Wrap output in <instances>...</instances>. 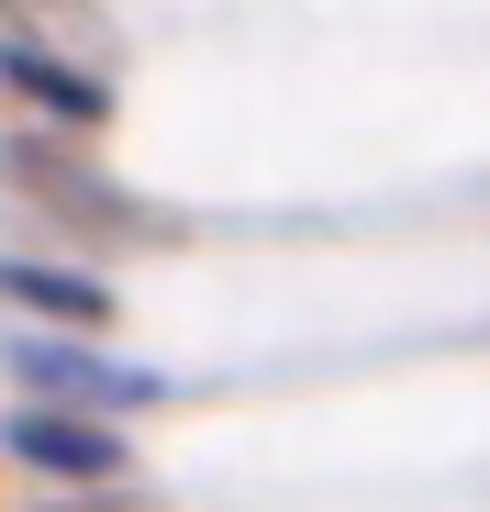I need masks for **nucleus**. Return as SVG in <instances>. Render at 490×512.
I'll return each mask as SVG.
<instances>
[{"label": "nucleus", "mask_w": 490, "mask_h": 512, "mask_svg": "<svg viewBox=\"0 0 490 512\" xmlns=\"http://www.w3.org/2000/svg\"><path fill=\"white\" fill-rule=\"evenodd\" d=\"M12 457H34L45 479H123V446L101 423H56V412H12Z\"/></svg>", "instance_id": "nucleus-1"}, {"label": "nucleus", "mask_w": 490, "mask_h": 512, "mask_svg": "<svg viewBox=\"0 0 490 512\" xmlns=\"http://www.w3.org/2000/svg\"><path fill=\"white\" fill-rule=\"evenodd\" d=\"M0 290L56 312V323H112V290L101 279H67V268H23V256H0Z\"/></svg>", "instance_id": "nucleus-3"}, {"label": "nucleus", "mask_w": 490, "mask_h": 512, "mask_svg": "<svg viewBox=\"0 0 490 512\" xmlns=\"http://www.w3.org/2000/svg\"><path fill=\"white\" fill-rule=\"evenodd\" d=\"M0 90H23V101H45V112H67V123H101V90L67 78L56 56H34V45H0Z\"/></svg>", "instance_id": "nucleus-4"}, {"label": "nucleus", "mask_w": 490, "mask_h": 512, "mask_svg": "<svg viewBox=\"0 0 490 512\" xmlns=\"http://www.w3.org/2000/svg\"><path fill=\"white\" fill-rule=\"evenodd\" d=\"M12 368H23L34 390L101 401V412H123V401H156V379H134V368H90V357H67V346H12Z\"/></svg>", "instance_id": "nucleus-2"}]
</instances>
